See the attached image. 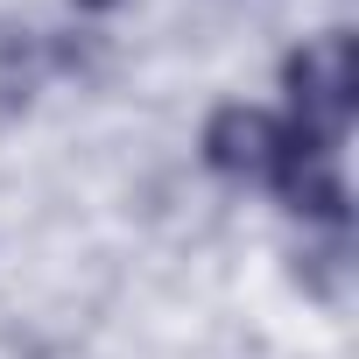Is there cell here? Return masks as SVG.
<instances>
[{"instance_id":"277c9868","label":"cell","mask_w":359,"mask_h":359,"mask_svg":"<svg viewBox=\"0 0 359 359\" xmlns=\"http://www.w3.org/2000/svg\"><path fill=\"white\" fill-rule=\"evenodd\" d=\"M78 8H85V15H113V8H120V0H78Z\"/></svg>"},{"instance_id":"6da1fadb","label":"cell","mask_w":359,"mask_h":359,"mask_svg":"<svg viewBox=\"0 0 359 359\" xmlns=\"http://www.w3.org/2000/svg\"><path fill=\"white\" fill-rule=\"evenodd\" d=\"M282 92L296 106V127L338 141L359 113V43H352V29H324L303 50H289L282 57Z\"/></svg>"},{"instance_id":"7a4b0ae2","label":"cell","mask_w":359,"mask_h":359,"mask_svg":"<svg viewBox=\"0 0 359 359\" xmlns=\"http://www.w3.org/2000/svg\"><path fill=\"white\" fill-rule=\"evenodd\" d=\"M268 184L282 191V205L296 219H317L324 233H345L352 226V191H345V169H338V141H324L310 127H282Z\"/></svg>"},{"instance_id":"3957f363","label":"cell","mask_w":359,"mask_h":359,"mask_svg":"<svg viewBox=\"0 0 359 359\" xmlns=\"http://www.w3.org/2000/svg\"><path fill=\"white\" fill-rule=\"evenodd\" d=\"M275 148H282V120H275L268 106H247V99L219 106V113L205 120V134H198L205 169L233 176V184H254V176H268V169H275Z\"/></svg>"}]
</instances>
